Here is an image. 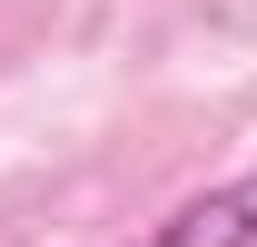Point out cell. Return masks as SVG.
Instances as JSON below:
<instances>
[{"label": "cell", "instance_id": "cell-1", "mask_svg": "<svg viewBox=\"0 0 257 247\" xmlns=\"http://www.w3.org/2000/svg\"><path fill=\"white\" fill-rule=\"evenodd\" d=\"M128 247H257V168H237V178L178 198L149 237H128Z\"/></svg>", "mask_w": 257, "mask_h": 247}]
</instances>
